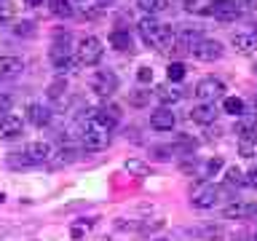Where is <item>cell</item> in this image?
<instances>
[{"label": "cell", "mask_w": 257, "mask_h": 241, "mask_svg": "<svg viewBox=\"0 0 257 241\" xmlns=\"http://www.w3.org/2000/svg\"><path fill=\"white\" fill-rule=\"evenodd\" d=\"M102 54H104V48H102V40L96 35H86V38L78 40V48H75L78 64H83V67H94V64H99Z\"/></svg>", "instance_id": "cell-1"}, {"label": "cell", "mask_w": 257, "mask_h": 241, "mask_svg": "<svg viewBox=\"0 0 257 241\" xmlns=\"http://www.w3.org/2000/svg\"><path fill=\"white\" fill-rule=\"evenodd\" d=\"M88 86H91V91L99 94V96H112L118 88V78L112 70H96L91 75V80H88Z\"/></svg>", "instance_id": "cell-2"}, {"label": "cell", "mask_w": 257, "mask_h": 241, "mask_svg": "<svg viewBox=\"0 0 257 241\" xmlns=\"http://www.w3.org/2000/svg\"><path fill=\"white\" fill-rule=\"evenodd\" d=\"M107 142H110V132H104V129L94 126V124H86L83 137H80V145H83V150L96 153V150L107 148Z\"/></svg>", "instance_id": "cell-3"}, {"label": "cell", "mask_w": 257, "mask_h": 241, "mask_svg": "<svg viewBox=\"0 0 257 241\" xmlns=\"http://www.w3.org/2000/svg\"><path fill=\"white\" fill-rule=\"evenodd\" d=\"M193 56H196L198 62H217L220 56L225 54V48H222V43L220 40H198L196 46H193V51H190Z\"/></svg>", "instance_id": "cell-4"}, {"label": "cell", "mask_w": 257, "mask_h": 241, "mask_svg": "<svg viewBox=\"0 0 257 241\" xmlns=\"http://www.w3.org/2000/svg\"><path fill=\"white\" fill-rule=\"evenodd\" d=\"M196 96L201 102H214V99H220V96H225V83L220 78H204V80H198V86H196Z\"/></svg>", "instance_id": "cell-5"}, {"label": "cell", "mask_w": 257, "mask_h": 241, "mask_svg": "<svg viewBox=\"0 0 257 241\" xmlns=\"http://www.w3.org/2000/svg\"><path fill=\"white\" fill-rule=\"evenodd\" d=\"M217 201H220V188H217V185H201V188L193 193L190 204L196 209H209V206H214Z\"/></svg>", "instance_id": "cell-6"}, {"label": "cell", "mask_w": 257, "mask_h": 241, "mask_svg": "<svg viewBox=\"0 0 257 241\" xmlns=\"http://www.w3.org/2000/svg\"><path fill=\"white\" fill-rule=\"evenodd\" d=\"M236 134H238V153L244 158H254L257 156V126L236 129Z\"/></svg>", "instance_id": "cell-7"}, {"label": "cell", "mask_w": 257, "mask_h": 241, "mask_svg": "<svg viewBox=\"0 0 257 241\" xmlns=\"http://www.w3.org/2000/svg\"><path fill=\"white\" fill-rule=\"evenodd\" d=\"M212 16L220 22H233L241 16V6L238 0H214V8H212Z\"/></svg>", "instance_id": "cell-8"}, {"label": "cell", "mask_w": 257, "mask_h": 241, "mask_svg": "<svg viewBox=\"0 0 257 241\" xmlns=\"http://www.w3.org/2000/svg\"><path fill=\"white\" fill-rule=\"evenodd\" d=\"M24 156H27V158L32 161V166H35V164H43V161H51L54 148H51L48 142L38 140V142H30L27 148H24Z\"/></svg>", "instance_id": "cell-9"}, {"label": "cell", "mask_w": 257, "mask_h": 241, "mask_svg": "<svg viewBox=\"0 0 257 241\" xmlns=\"http://www.w3.org/2000/svg\"><path fill=\"white\" fill-rule=\"evenodd\" d=\"M150 126L156 129V132H172L174 129V112L169 107H158L150 112Z\"/></svg>", "instance_id": "cell-10"}, {"label": "cell", "mask_w": 257, "mask_h": 241, "mask_svg": "<svg viewBox=\"0 0 257 241\" xmlns=\"http://www.w3.org/2000/svg\"><path fill=\"white\" fill-rule=\"evenodd\" d=\"M214 118H217V110H214L212 102H201L190 110V120H196V124H201V126L214 124Z\"/></svg>", "instance_id": "cell-11"}, {"label": "cell", "mask_w": 257, "mask_h": 241, "mask_svg": "<svg viewBox=\"0 0 257 241\" xmlns=\"http://www.w3.org/2000/svg\"><path fill=\"white\" fill-rule=\"evenodd\" d=\"M27 120L32 126H46L51 120V110L43 107L40 102H32V104H27Z\"/></svg>", "instance_id": "cell-12"}, {"label": "cell", "mask_w": 257, "mask_h": 241, "mask_svg": "<svg viewBox=\"0 0 257 241\" xmlns=\"http://www.w3.org/2000/svg\"><path fill=\"white\" fill-rule=\"evenodd\" d=\"M24 62L19 56H0V78H16L22 75Z\"/></svg>", "instance_id": "cell-13"}, {"label": "cell", "mask_w": 257, "mask_h": 241, "mask_svg": "<svg viewBox=\"0 0 257 241\" xmlns=\"http://www.w3.org/2000/svg\"><path fill=\"white\" fill-rule=\"evenodd\" d=\"M19 134H22V118L6 115L0 120V137H3V140H14V137H19Z\"/></svg>", "instance_id": "cell-14"}, {"label": "cell", "mask_w": 257, "mask_h": 241, "mask_svg": "<svg viewBox=\"0 0 257 241\" xmlns=\"http://www.w3.org/2000/svg\"><path fill=\"white\" fill-rule=\"evenodd\" d=\"M230 46L236 48L238 54L249 56V54L257 51V38H254V35H233V38H230Z\"/></svg>", "instance_id": "cell-15"}, {"label": "cell", "mask_w": 257, "mask_h": 241, "mask_svg": "<svg viewBox=\"0 0 257 241\" xmlns=\"http://www.w3.org/2000/svg\"><path fill=\"white\" fill-rule=\"evenodd\" d=\"M214 0H185V11L196 16H212Z\"/></svg>", "instance_id": "cell-16"}, {"label": "cell", "mask_w": 257, "mask_h": 241, "mask_svg": "<svg viewBox=\"0 0 257 241\" xmlns=\"http://www.w3.org/2000/svg\"><path fill=\"white\" fill-rule=\"evenodd\" d=\"M110 46L115 51H132V35L128 30H112L110 32Z\"/></svg>", "instance_id": "cell-17"}, {"label": "cell", "mask_w": 257, "mask_h": 241, "mask_svg": "<svg viewBox=\"0 0 257 241\" xmlns=\"http://www.w3.org/2000/svg\"><path fill=\"white\" fill-rule=\"evenodd\" d=\"M137 8L145 11L148 16H156V14H161V11L169 8V0H137Z\"/></svg>", "instance_id": "cell-18"}, {"label": "cell", "mask_w": 257, "mask_h": 241, "mask_svg": "<svg viewBox=\"0 0 257 241\" xmlns=\"http://www.w3.org/2000/svg\"><path fill=\"white\" fill-rule=\"evenodd\" d=\"M246 206L244 201H233V204H228L222 209V214L228 217V220H246Z\"/></svg>", "instance_id": "cell-19"}, {"label": "cell", "mask_w": 257, "mask_h": 241, "mask_svg": "<svg viewBox=\"0 0 257 241\" xmlns=\"http://www.w3.org/2000/svg\"><path fill=\"white\" fill-rule=\"evenodd\" d=\"M156 96H158V102H164V107H166V104H174V102L182 99V94L177 91V88H169V86H158V88H156Z\"/></svg>", "instance_id": "cell-20"}, {"label": "cell", "mask_w": 257, "mask_h": 241, "mask_svg": "<svg viewBox=\"0 0 257 241\" xmlns=\"http://www.w3.org/2000/svg\"><path fill=\"white\" fill-rule=\"evenodd\" d=\"M222 110L230 112V115H244L246 104H244V99H238V96H225V99H222Z\"/></svg>", "instance_id": "cell-21"}, {"label": "cell", "mask_w": 257, "mask_h": 241, "mask_svg": "<svg viewBox=\"0 0 257 241\" xmlns=\"http://www.w3.org/2000/svg\"><path fill=\"white\" fill-rule=\"evenodd\" d=\"M78 158V150H72V148H62L59 153H56V158L54 161V166H62V164H72V161Z\"/></svg>", "instance_id": "cell-22"}, {"label": "cell", "mask_w": 257, "mask_h": 241, "mask_svg": "<svg viewBox=\"0 0 257 241\" xmlns=\"http://www.w3.org/2000/svg\"><path fill=\"white\" fill-rule=\"evenodd\" d=\"M225 182L228 185H246V174L241 172L238 166H230L228 172H225Z\"/></svg>", "instance_id": "cell-23"}, {"label": "cell", "mask_w": 257, "mask_h": 241, "mask_svg": "<svg viewBox=\"0 0 257 241\" xmlns=\"http://www.w3.org/2000/svg\"><path fill=\"white\" fill-rule=\"evenodd\" d=\"M166 78L172 80V83L182 80V78H185V64H182V62H172V64L166 67Z\"/></svg>", "instance_id": "cell-24"}, {"label": "cell", "mask_w": 257, "mask_h": 241, "mask_svg": "<svg viewBox=\"0 0 257 241\" xmlns=\"http://www.w3.org/2000/svg\"><path fill=\"white\" fill-rule=\"evenodd\" d=\"M67 91V83H64V78H56L51 86H48V99H62V94Z\"/></svg>", "instance_id": "cell-25"}, {"label": "cell", "mask_w": 257, "mask_h": 241, "mask_svg": "<svg viewBox=\"0 0 257 241\" xmlns=\"http://www.w3.org/2000/svg\"><path fill=\"white\" fill-rule=\"evenodd\" d=\"M51 3V11L56 16H72V6H70V0H48Z\"/></svg>", "instance_id": "cell-26"}, {"label": "cell", "mask_w": 257, "mask_h": 241, "mask_svg": "<svg viewBox=\"0 0 257 241\" xmlns=\"http://www.w3.org/2000/svg\"><path fill=\"white\" fill-rule=\"evenodd\" d=\"M128 102H132L134 107H145V104L150 102V91H134L132 96H128Z\"/></svg>", "instance_id": "cell-27"}, {"label": "cell", "mask_w": 257, "mask_h": 241, "mask_svg": "<svg viewBox=\"0 0 257 241\" xmlns=\"http://www.w3.org/2000/svg\"><path fill=\"white\" fill-rule=\"evenodd\" d=\"M11 104H14V99L8 94H0V120H3L6 115H11Z\"/></svg>", "instance_id": "cell-28"}, {"label": "cell", "mask_w": 257, "mask_h": 241, "mask_svg": "<svg viewBox=\"0 0 257 241\" xmlns=\"http://www.w3.org/2000/svg\"><path fill=\"white\" fill-rule=\"evenodd\" d=\"M8 164H11V166H32V161H30L27 156H24V153H11Z\"/></svg>", "instance_id": "cell-29"}, {"label": "cell", "mask_w": 257, "mask_h": 241, "mask_svg": "<svg viewBox=\"0 0 257 241\" xmlns=\"http://www.w3.org/2000/svg\"><path fill=\"white\" fill-rule=\"evenodd\" d=\"M222 169V158H209V164H206V177H214L217 172Z\"/></svg>", "instance_id": "cell-30"}, {"label": "cell", "mask_w": 257, "mask_h": 241, "mask_svg": "<svg viewBox=\"0 0 257 241\" xmlns=\"http://www.w3.org/2000/svg\"><path fill=\"white\" fill-rule=\"evenodd\" d=\"M14 32L16 35H35V30H32V22H19L14 27Z\"/></svg>", "instance_id": "cell-31"}, {"label": "cell", "mask_w": 257, "mask_h": 241, "mask_svg": "<svg viewBox=\"0 0 257 241\" xmlns=\"http://www.w3.org/2000/svg\"><path fill=\"white\" fill-rule=\"evenodd\" d=\"M126 169L128 172H137V174H148V166L140 164V161H126Z\"/></svg>", "instance_id": "cell-32"}, {"label": "cell", "mask_w": 257, "mask_h": 241, "mask_svg": "<svg viewBox=\"0 0 257 241\" xmlns=\"http://www.w3.org/2000/svg\"><path fill=\"white\" fill-rule=\"evenodd\" d=\"M137 80H140V83H150V80H153V70H150V67H140V72H137Z\"/></svg>", "instance_id": "cell-33"}, {"label": "cell", "mask_w": 257, "mask_h": 241, "mask_svg": "<svg viewBox=\"0 0 257 241\" xmlns=\"http://www.w3.org/2000/svg\"><path fill=\"white\" fill-rule=\"evenodd\" d=\"M246 220H257V204H249L246 206Z\"/></svg>", "instance_id": "cell-34"}, {"label": "cell", "mask_w": 257, "mask_h": 241, "mask_svg": "<svg viewBox=\"0 0 257 241\" xmlns=\"http://www.w3.org/2000/svg\"><path fill=\"white\" fill-rule=\"evenodd\" d=\"M246 185H252V188H257V169H252V172L246 174Z\"/></svg>", "instance_id": "cell-35"}, {"label": "cell", "mask_w": 257, "mask_h": 241, "mask_svg": "<svg viewBox=\"0 0 257 241\" xmlns=\"http://www.w3.org/2000/svg\"><path fill=\"white\" fill-rule=\"evenodd\" d=\"M238 6H241V11H244V8H252V6H257V0H238Z\"/></svg>", "instance_id": "cell-36"}, {"label": "cell", "mask_w": 257, "mask_h": 241, "mask_svg": "<svg viewBox=\"0 0 257 241\" xmlns=\"http://www.w3.org/2000/svg\"><path fill=\"white\" fill-rule=\"evenodd\" d=\"M24 3H27V6H43L46 0H24Z\"/></svg>", "instance_id": "cell-37"}, {"label": "cell", "mask_w": 257, "mask_h": 241, "mask_svg": "<svg viewBox=\"0 0 257 241\" xmlns=\"http://www.w3.org/2000/svg\"><path fill=\"white\" fill-rule=\"evenodd\" d=\"M110 3H115V0H96V6L104 8V6H110Z\"/></svg>", "instance_id": "cell-38"}, {"label": "cell", "mask_w": 257, "mask_h": 241, "mask_svg": "<svg viewBox=\"0 0 257 241\" xmlns=\"http://www.w3.org/2000/svg\"><path fill=\"white\" fill-rule=\"evenodd\" d=\"M254 110H257V94H254Z\"/></svg>", "instance_id": "cell-39"}, {"label": "cell", "mask_w": 257, "mask_h": 241, "mask_svg": "<svg viewBox=\"0 0 257 241\" xmlns=\"http://www.w3.org/2000/svg\"><path fill=\"white\" fill-rule=\"evenodd\" d=\"M3 198H6V196H3V193H0V204H3Z\"/></svg>", "instance_id": "cell-40"}, {"label": "cell", "mask_w": 257, "mask_h": 241, "mask_svg": "<svg viewBox=\"0 0 257 241\" xmlns=\"http://www.w3.org/2000/svg\"><path fill=\"white\" fill-rule=\"evenodd\" d=\"M156 241H166V238H156Z\"/></svg>", "instance_id": "cell-41"}, {"label": "cell", "mask_w": 257, "mask_h": 241, "mask_svg": "<svg viewBox=\"0 0 257 241\" xmlns=\"http://www.w3.org/2000/svg\"><path fill=\"white\" fill-rule=\"evenodd\" d=\"M254 72H257V64H254Z\"/></svg>", "instance_id": "cell-42"}, {"label": "cell", "mask_w": 257, "mask_h": 241, "mask_svg": "<svg viewBox=\"0 0 257 241\" xmlns=\"http://www.w3.org/2000/svg\"><path fill=\"white\" fill-rule=\"evenodd\" d=\"M254 241H257V236H254Z\"/></svg>", "instance_id": "cell-43"}]
</instances>
